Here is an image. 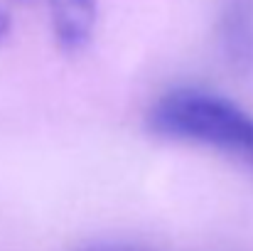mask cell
<instances>
[{"label":"cell","mask_w":253,"mask_h":251,"mask_svg":"<svg viewBox=\"0 0 253 251\" xmlns=\"http://www.w3.org/2000/svg\"><path fill=\"white\" fill-rule=\"evenodd\" d=\"M148 126L169 141L214 148L253 170V116L204 89H172L155 101Z\"/></svg>","instance_id":"6da1fadb"},{"label":"cell","mask_w":253,"mask_h":251,"mask_svg":"<svg viewBox=\"0 0 253 251\" xmlns=\"http://www.w3.org/2000/svg\"><path fill=\"white\" fill-rule=\"evenodd\" d=\"M219 40L226 59L236 69H253V0H224Z\"/></svg>","instance_id":"3957f363"},{"label":"cell","mask_w":253,"mask_h":251,"mask_svg":"<svg viewBox=\"0 0 253 251\" xmlns=\"http://www.w3.org/2000/svg\"><path fill=\"white\" fill-rule=\"evenodd\" d=\"M7 32H10V20H7V15L0 10V42L7 37Z\"/></svg>","instance_id":"5b68a950"},{"label":"cell","mask_w":253,"mask_h":251,"mask_svg":"<svg viewBox=\"0 0 253 251\" xmlns=\"http://www.w3.org/2000/svg\"><path fill=\"white\" fill-rule=\"evenodd\" d=\"M77 251H148L140 247H130V244H96V247H84Z\"/></svg>","instance_id":"277c9868"},{"label":"cell","mask_w":253,"mask_h":251,"mask_svg":"<svg viewBox=\"0 0 253 251\" xmlns=\"http://www.w3.org/2000/svg\"><path fill=\"white\" fill-rule=\"evenodd\" d=\"M44 7L52 35L62 52L77 54L93 37L96 0H20Z\"/></svg>","instance_id":"7a4b0ae2"}]
</instances>
